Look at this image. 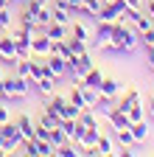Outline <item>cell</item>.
I'll list each match as a JSON object with an SVG mask.
<instances>
[{"instance_id": "1", "label": "cell", "mask_w": 154, "mask_h": 157, "mask_svg": "<svg viewBox=\"0 0 154 157\" xmlns=\"http://www.w3.org/2000/svg\"><path fill=\"white\" fill-rule=\"evenodd\" d=\"M109 42H112V48H115V51H118V56H123V53H132L134 48L140 45V36H137V31L126 28L123 23H115Z\"/></svg>"}, {"instance_id": "2", "label": "cell", "mask_w": 154, "mask_h": 157, "mask_svg": "<svg viewBox=\"0 0 154 157\" xmlns=\"http://www.w3.org/2000/svg\"><path fill=\"white\" fill-rule=\"evenodd\" d=\"M3 93H6L9 101H23V98L31 93V84L25 82V78H20V76H6L3 78Z\"/></svg>"}, {"instance_id": "3", "label": "cell", "mask_w": 154, "mask_h": 157, "mask_svg": "<svg viewBox=\"0 0 154 157\" xmlns=\"http://www.w3.org/2000/svg\"><path fill=\"white\" fill-rule=\"evenodd\" d=\"M92 67V59H90V53H81V56H70L67 59V76H70V82H76V78H81L87 70Z\"/></svg>"}, {"instance_id": "4", "label": "cell", "mask_w": 154, "mask_h": 157, "mask_svg": "<svg viewBox=\"0 0 154 157\" xmlns=\"http://www.w3.org/2000/svg\"><path fill=\"white\" fill-rule=\"evenodd\" d=\"M45 67H48V73L53 78H62V76H67V59L59 56V53H48L45 56Z\"/></svg>"}, {"instance_id": "5", "label": "cell", "mask_w": 154, "mask_h": 157, "mask_svg": "<svg viewBox=\"0 0 154 157\" xmlns=\"http://www.w3.org/2000/svg\"><path fill=\"white\" fill-rule=\"evenodd\" d=\"M0 62L14 65L17 62V45H14V36H0Z\"/></svg>"}, {"instance_id": "6", "label": "cell", "mask_w": 154, "mask_h": 157, "mask_svg": "<svg viewBox=\"0 0 154 157\" xmlns=\"http://www.w3.org/2000/svg\"><path fill=\"white\" fill-rule=\"evenodd\" d=\"M56 84H59V78H53L51 73L42 76V78H36V84H34V93H39L42 98H51L56 93Z\"/></svg>"}, {"instance_id": "7", "label": "cell", "mask_w": 154, "mask_h": 157, "mask_svg": "<svg viewBox=\"0 0 154 157\" xmlns=\"http://www.w3.org/2000/svg\"><path fill=\"white\" fill-rule=\"evenodd\" d=\"M98 135H101V129H95V126H84L81 135L76 137V143H79L84 151H87V149H95V143H98Z\"/></svg>"}, {"instance_id": "8", "label": "cell", "mask_w": 154, "mask_h": 157, "mask_svg": "<svg viewBox=\"0 0 154 157\" xmlns=\"http://www.w3.org/2000/svg\"><path fill=\"white\" fill-rule=\"evenodd\" d=\"M51 45H53V39H48L45 34H39V36L34 34V36H31V51H34V56H42V59H45V56L51 53Z\"/></svg>"}, {"instance_id": "9", "label": "cell", "mask_w": 154, "mask_h": 157, "mask_svg": "<svg viewBox=\"0 0 154 157\" xmlns=\"http://www.w3.org/2000/svg\"><path fill=\"white\" fill-rule=\"evenodd\" d=\"M42 34H45L48 39H53V42H56V39H67V36H70V28H67V25H62V23H53V20H51V23L42 28Z\"/></svg>"}, {"instance_id": "10", "label": "cell", "mask_w": 154, "mask_h": 157, "mask_svg": "<svg viewBox=\"0 0 154 157\" xmlns=\"http://www.w3.org/2000/svg\"><path fill=\"white\" fill-rule=\"evenodd\" d=\"M121 93V84H118V78H112V76H104L101 78V84H98V95H107V98H118Z\"/></svg>"}, {"instance_id": "11", "label": "cell", "mask_w": 154, "mask_h": 157, "mask_svg": "<svg viewBox=\"0 0 154 157\" xmlns=\"http://www.w3.org/2000/svg\"><path fill=\"white\" fill-rule=\"evenodd\" d=\"M65 104H67V95L53 93V95L48 98V104H45V112H51V115H56V118H62V109H65Z\"/></svg>"}, {"instance_id": "12", "label": "cell", "mask_w": 154, "mask_h": 157, "mask_svg": "<svg viewBox=\"0 0 154 157\" xmlns=\"http://www.w3.org/2000/svg\"><path fill=\"white\" fill-rule=\"evenodd\" d=\"M109 124H112V129H115V132H118V129H129V126H132L129 115H126V112H121L118 107L109 112Z\"/></svg>"}, {"instance_id": "13", "label": "cell", "mask_w": 154, "mask_h": 157, "mask_svg": "<svg viewBox=\"0 0 154 157\" xmlns=\"http://www.w3.org/2000/svg\"><path fill=\"white\" fill-rule=\"evenodd\" d=\"M14 76L25 78V82L31 84V90H34V82H31V59H17V62H14Z\"/></svg>"}, {"instance_id": "14", "label": "cell", "mask_w": 154, "mask_h": 157, "mask_svg": "<svg viewBox=\"0 0 154 157\" xmlns=\"http://www.w3.org/2000/svg\"><path fill=\"white\" fill-rule=\"evenodd\" d=\"M17 129H20V135H23V140H28V137H34V121H31V115H20V118H17Z\"/></svg>"}, {"instance_id": "15", "label": "cell", "mask_w": 154, "mask_h": 157, "mask_svg": "<svg viewBox=\"0 0 154 157\" xmlns=\"http://www.w3.org/2000/svg\"><path fill=\"white\" fill-rule=\"evenodd\" d=\"M129 129H132V135H134L137 143H146V137H148V121H146V118H143V121H134Z\"/></svg>"}, {"instance_id": "16", "label": "cell", "mask_w": 154, "mask_h": 157, "mask_svg": "<svg viewBox=\"0 0 154 157\" xmlns=\"http://www.w3.org/2000/svg\"><path fill=\"white\" fill-rule=\"evenodd\" d=\"M79 124H81V126H95V129H101V124H98V115H95L90 107H84V109L79 112Z\"/></svg>"}, {"instance_id": "17", "label": "cell", "mask_w": 154, "mask_h": 157, "mask_svg": "<svg viewBox=\"0 0 154 157\" xmlns=\"http://www.w3.org/2000/svg\"><path fill=\"white\" fill-rule=\"evenodd\" d=\"M112 28H115V23H101V20H98V31H95V45H101V42H109V36H112Z\"/></svg>"}, {"instance_id": "18", "label": "cell", "mask_w": 154, "mask_h": 157, "mask_svg": "<svg viewBox=\"0 0 154 157\" xmlns=\"http://www.w3.org/2000/svg\"><path fill=\"white\" fill-rule=\"evenodd\" d=\"M17 45V59H31L34 51H31V39H14Z\"/></svg>"}, {"instance_id": "19", "label": "cell", "mask_w": 154, "mask_h": 157, "mask_svg": "<svg viewBox=\"0 0 154 157\" xmlns=\"http://www.w3.org/2000/svg\"><path fill=\"white\" fill-rule=\"evenodd\" d=\"M51 11H53V23H62V25H67V20H70V11H67V6L56 3Z\"/></svg>"}, {"instance_id": "20", "label": "cell", "mask_w": 154, "mask_h": 157, "mask_svg": "<svg viewBox=\"0 0 154 157\" xmlns=\"http://www.w3.org/2000/svg\"><path fill=\"white\" fill-rule=\"evenodd\" d=\"M134 25H137V36L143 34V31H148V28H154V17H148V14H137V20H134Z\"/></svg>"}, {"instance_id": "21", "label": "cell", "mask_w": 154, "mask_h": 157, "mask_svg": "<svg viewBox=\"0 0 154 157\" xmlns=\"http://www.w3.org/2000/svg\"><path fill=\"white\" fill-rule=\"evenodd\" d=\"M36 11H39V9L25 6V11L20 14V25H31V28H36Z\"/></svg>"}, {"instance_id": "22", "label": "cell", "mask_w": 154, "mask_h": 157, "mask_svg": "<svg viewBox=\"0 0 154 157\" xmlns=\"http://www.w3.org/2000/svg\"><path fill=\"white\" fill-rule=\"evenodd\" d=\"M70 36H73V39H84V42H87V39H90V25H87V23H76V25L70 28Z\"/></svg>"}, {"instance_id": "23", "label": "cell", "mask_w": 154, "mask_h": 157, "mask_svg": "<svg viewBox=\"0 0 154 157\" xmlns=\"http://www.w3.org/2000/svg\"><path fill=\"white\" fill-rule=\"evenodd\" d=\"M53 20V11H51V6H42L39 11H36V28H45L48 23Z\"/></svg>"}, {"instance_id": "24", "label": "cell", "mask_w": 154, "mask_h": 157, "mask_svg": "<svg viewBox=\"0 0 154 157\" xmlns=\"http://www.w3.org/2000/svg\"><path fill=\"white\" fill-rule=\"evenodd\" d=\"M48 140L53 143V149H59L62 143H67V140H70V137L62 132V126H56V129H51V137H48Z\"/></svg>"}, {"instance_id": "25", "label": "cell", "mask_w": 154, "mask_h": 157, "mask_svg": "<svg viewBox=\"0 0 154 157\" xmlns=\"http://www.w3.org/2000/svg\"><path fill=\"white\" fill-rule=\"evenodd\" d=\"M76 87H79V84H76ZM81 95H84L87 107H95V101H98V90H95V87H84L81 84Z\"/></svg>"}, {"instance_id": "26", "label": "cell", "mask_w": 154, "mask_h": 157, "mask_svg": "<svg viewBox=\"0 0 154 157\" xmlns=\"http://www.w3.org/2000/svg\"><path fill=\"white\" fill-rule=\"evenodd\" d=\"M115 135H118V143L121 146H134V143H137V140H134V135H132V129H118Z\"/></svg>"}, {"instance_id": "27", "label": "cell", "mask_w": 154, "mask_h": 157, "mask_svg": "<svg viewBox=\"0 0 154 157\" xmlns=\"http://www.w3.org/2000/svg\"><path fill=\"white\" fill-rule=\"evenodd\" d=\"M67 101L76 104V107H81V109L87 107V104H84V95H81V87H76V84H73V90H70V95H67Z\"/></svg>"}, {"instance_id": "28", "label": "cell", "mask_w": 154, "mask_h": 157, "mask_svg": "<svg viewBox=\"0 0 154 157\" xmlns=\"http://www.w3.org/2000/svg\"><path fill=\"white\" fill-rule=\"evenodd\" d=\"M67 42H70V51H73L76 56L87 53V42H84V39H73V36H67Z\"/></svg>"}, {"instance_id": "29", "label": "cell", "mask_w": 154, "mask_h": 157, "mask_svg": "<svg viewBox=\"0 0 154 157\" xmlns=\"http://www.w3.org/2000/svg\"><path fill=\"white\" fill-rule=\"evenodd\" d=\"M126 115H129V121L134 124V121H143V118H146V109H143V104H134Z\"/></svg>"}, {"instance_id": "30", "label": "cell", "mask_w": 154, "mask_h": 157, "mask_svg": "<svg viewBox=\"0 0 154 157\" xmlns=\"http://www.w3.org/2000/svg\"><path fill=\"white\" fill-rule=\"evenodd\" d=\"M79 112H81V107H76V104H65V109H62V118H79Z\"/></svg>"}, {"instance_id": "31", "label": "cell", "mask_w": 154, "mask_h": 157, "mask_svg": "<svg viewBox=\"0 0 154 157\" xmlns=\"http://www.w3.org/2000/svg\"><path fill=\"white\" fill-rule=\"evenodd\" d=\"M0 28H11V11L9 9H0Z\"/></svg>"}, {"instance_id": "32", "label": "cell", "mask_w": 154, "mask_h": 157, "mask_svg": "<svg viewBox=\"0 0 154 157\" xmlns=\"http://www.w3.org/2000/svg\"><path fill=\"white\" fill-rule=\"evenodd\" d=\"M140 42H143L146 48H148V45H154V28H148V31H143V34H140Z\"/></svg>"}, {"instance_id": "33", "label": "cell", "mask_w": 154, "mask_h": 157, "mask_svg": "<svg viewBox=\"0 0 154 157\" xmlns=\"http://www.w3.org/2000/svg\"><path fill=\"white\" fill-rule=\"evenodd\" d=\"M146 65H148V67L154 70V48H151V45L146 48Z\"/></svg>"}, {"instance_id": "34", "label": "cell", "mask_w": 154, "mask_h": 157, "mask_svg": "<svg viewBox=\"0 0 154 157\" xmlns=\"http://www.w3.org/2000/svg\"><path fill=\"white\" fill-rule=\"evenodd\" d=\"M28 6L31 9H42V6H48V0H28Z\"/></svg>"}, {"instance_id": "35", "label": "cell", "mask_w": 154, "mask_h": 157, "mask_svg": "<svg viewBox=\"0 0 154 157\" xmlns=\"http://www.w3.org/2000/svg\"><path fill=\"white\" fill-rule=\"evenodd\" d=\"M143 3H146V14L154 17V0H143Z\"/></svg>"}, {"instance_id": "36", "label": "cell", "mask_w": 154, "mask_h": 157, "mask_svg": "<svg viewBox=\"0 0 154 157\" xmlns=\"http://www.w3.org/2000/svg\"><path fill=\"white\" fill-rule=\"evenodd\" d=\"M146 115L154 121V95H151V101H148V107H146Z\"/></svg>"}, {"instance_id": "37", "label": "cell", "mask_w": 154, "mask_h": 157, "mask_svg": "<svg viewBox=\"0 0 154 157\" xmlns=\"http://www.w3.org/2000/svg\"><path fill=\"white\" fill-rule=\"evenodd\" d=\"M6 121H9V109H6V107H0V126H3Z\"/></svg>"}, {"instance_id": "38", "label": "cell", "mask_w": 154, "mask_h": 157, "mask_svg": "<svg viewBox=\"0 0 154 157\" xmlns=\"http://www.w3.org/2000/svg\"><path fill=\"white\" fill-rule=\"evenodd\" d=\"M11 3L14 0H0V9H11Z\"/></svg>"}, {"instance_id": "39", "label": "cell", "mask_w": 154, "mask_h": 157, "mask_svg": "<svg viewBox=\"0 0 154 157\" xmlns=\"http://www.w3.org/2000/svg\"><path fill=\"white\" fill-rule=\"evenodd\" d=\"M3 78H6V76H3V73H0V90H3Z\"/></svg>"}, {"instance_id": "40", "label": "cell", "mask_w": 154, "mask_h": 157, "mask_svg": "<svg viewBox=\"0 0 154 157\" xmlns=\"http://www.w3.org/2000/svg\"><path fill=\"white\" fill-rule=\"evenodd\" d=\"M151 48H154V45H151Z\"/></svg>"}]
</instances>
